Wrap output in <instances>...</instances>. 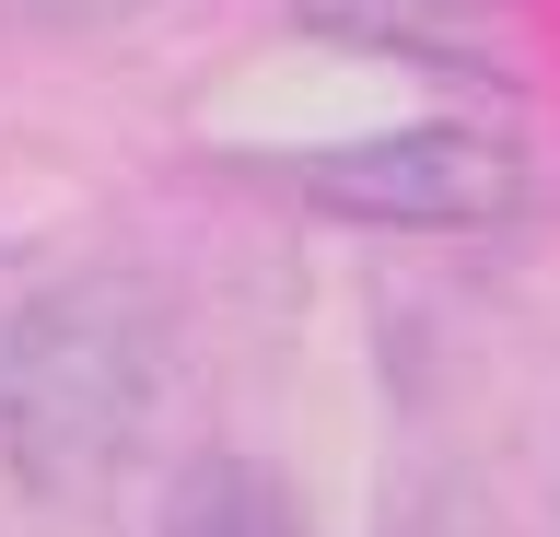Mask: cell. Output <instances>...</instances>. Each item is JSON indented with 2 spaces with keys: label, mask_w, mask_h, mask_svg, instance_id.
<instances>
[{
  "label": "cell",
  "mask_w": 560,
  "mask_h": 537,
  "mask_svg": "<svg viewBox=\"0 0 560 537\" xmlns=\"http://www.w3.org/2000/svg\"><path fill=\"white\" fill-rule=\"evenodd\" d=\"M164 397V304L129 269L35 292L0 327V467L35 502H105Z\"/></svg>",
  "instance_id": "obj_1"
},
{
  "label": "cell",
  "mask_w": 560,
  "mask_h": 537,
  "mask_svg": "<svg viewBox=\"0 0 560 537\" xmlns=\"http://www.w3.org/2000/svg\"><path fill=\"white\" fill-rule=\"evenodd\" d=\"M315 211L350 222H409V234H467V222H514L525 211V152L490 141V129H385V141L315 152L292 176Z\"/></svg>",
  "instance_id": "obj_2"
},
{
  "label": "cell",
  "mask_w": 560,
  "mask_h": 537,
  "mask_svg": "<svg viewBox=\"0 0 560 537\" xmlns=\"http://www.w3.org/2000/svg\"><path fill=\"white\" fill-rule=\"evenodd\" d=\"M152 537H315V514H304V491H292L280 467H257V456H187L164 479Z\"/></svg>",
  "instance_id": "obj_3"
},
{
  "label": "cell",
  "mask_w": 560,
  "mask_h": 537,
  "mask_svg": "<svg viewBox=\"0 0 560 537\" xmlns=\"http://www.w3.org/2000/svg\"><path fill=\"white\" fill-rule=\"evenodd\" d=\"M479 12H490V0H304V24L409 47V59H444V36H455V24H479Z\"/></svg>",
  "instance_id": "obj_4"
}]
</instances>
